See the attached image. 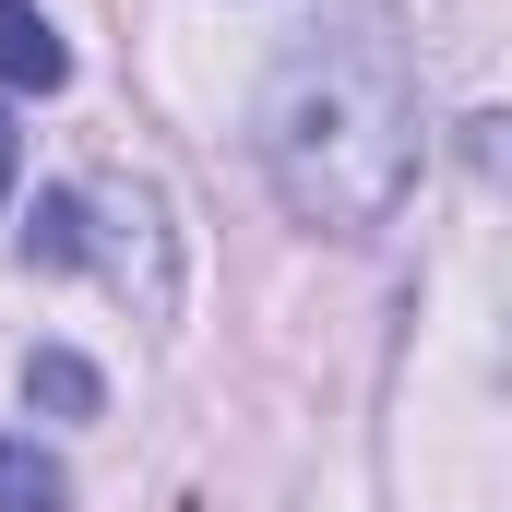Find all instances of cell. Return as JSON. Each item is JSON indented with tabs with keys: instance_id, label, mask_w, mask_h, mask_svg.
I'll return each mask as SVG.
<instances>
[{
	"instance_id": "cell-1",
	"label": "cell",
	"mask_w": 512,
	"mask_h": 512,
	"mask_svg": "<svg viewBox=\"0 0 512 512\" xmlns=\"http://www.w3.org/2000/svg\"><path fill=\"white\" fill-rule=\"evenodd\" d=\"M262 179L298 227L322 239H382L417 191V60L382 0H322V24L274 60L262 84Z\"/></svg>"
},
{
	"instance_id": "cell-2",
	"label": "cell",
	"mask_w": 512,
	"mask_h": 512,
	"mask_svg": "<svg viewBox=\"0 0 512 512\" xmlns=\"http://www.w3.org/2000/svg\"><path fill=\"white\" fill-rule=\"evenodd\" d=\"M0 84L12 96H60L72 84V48H60V24L36 0H0Z\"/></svg>"
},
{
	"instance_id": "cell-3",
	"label": "cell",
	"mask_w": 512,
	"mask_h": 512,
	"mask_svg": "<svg viewBox=\"0 0 512 512\" xmlns=\"http://www.w3.org/2000/svg\"><path fill=\"white\" fill-rule=\"evenodd\" d=\"M0 512H72V465H60L36 429L0 441Z\"/></svg>"
},
{
	"instance_id": "cell-4",
	"label": "cell",
	"mask_w": 512,
	"mask_h": 512,
	"mask_svg": "<svg viewBox=\"0 0 512 512\" xmlns=\"http://www.w3.org/2000/svg\"><path fill=\"white\" fill-rule=\"evenodd\" d=\"M24 405H48V417H96V405H108V382H96V358L36 346V358H24Z\"/></svg>"
},
{
	"instance_id": "cell-5",
	"label": "cell",
	"mask_w": 512,
	"mask_h": 512,
	"mask_svg": "<svg viewBox=\"0 0 512 512\" xmlns=\"http://www.w3.org/2000/svg\"><path fill=\"white\" fill-rule=\"evenodd\" d=\"M24 262H36V274H72V262H84V191H36Z\"/></svg>"
},
{
	"instance_id": "cell-6",
	"label": "cell",
	"mask_w": 512,
	"mask_h": 512,
	"mask_svg": "<svg viewBox=\"0 0 512 512\" xmlns=\"http://www.w3.org/2000/svg\"><path fill=\"white\" fill-rule=\"evenodd\" d=\"M12 167H24V143H12V108H0V203H12Z\"/></svg>"
}]
</instances>
